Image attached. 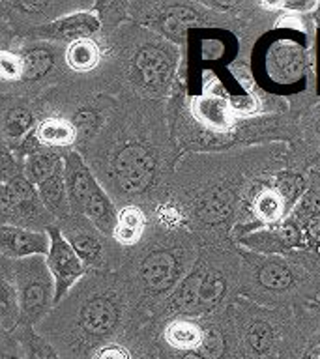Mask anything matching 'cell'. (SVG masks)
I'll return each instance as SVG.
<instances>
[{"label":"cell","instance_id":"obj_1","mask_svg":"<svg viewBox=\"0 0 320 359\" xmlns=\"http://www.w3.org/2000/svg\"><path fill=\"white\" fill-rule=\"evenodd\" d=\"M118 185L128 193H140L154 178V157L142 146H126L112 163Z\"/></svg>","mask_w":320,"mask_h":359},{"label":"cell","instance_id":"obj_2","mask_svg":"<svg viewBox=\"0 0 320 359\" xmlns=\"http://www.w3.org/2000/svg\"><path fill=\"white\" fill-rule=\"evenodd\" d=\"M49 234L51 251L47 255V268L55 277V299L58 302L69 290V286L84 273V266L75 249L62 238L58 230L51 229Z\"/></svg>","mask_w":320,"mask_h":359},{"label":"cell","instance_id":"obj_3","mask_svg":"<svg viewBox=\"0 0 320 359\" xmlns=\"http://www.w3.org/2000/svg\"><path fill=\"white\" fill-rule=\"evenodd\" d=\"M19 271V299L25 320H36L49 305V279L41 262L21 264Z\"/></svg>","mask_w":320,"mask_h":359},{"label":"cell","instance_id":"obj_4","mask_svg":"<svg viewBox=\"0 0 320 359\" xmlns=\"http://www.w3.org/2000/svg\"><path fill=\"white\" fill-rule=\"evenodd\" d=\"M66 189H67V201L72 210L79 213L86 212L90 201L94 198L95 193L100 191L95 180L92 178V174L86 168L81 157L77 154H69L66 161Z\"/></svg>","mask_w":320,"mask_h":359},{"label":"cell","instance_id":"obj_5","mask_svg":"<svg viewBox=\"0 0 320 359\" xmlns=\"http://www.w3.org/2000/svg\"><path fill=\"white\" fill-rule=\"evenodd\" d=\"M47 236L30 230L2 226V252L6 257L22 258L32 255H49L51 247Z\"/></svg>","mask_w":320,"mask_h":359},{"label":"cell","instance_id":"obj_6","mask_svg":"<svg viewBox=\"0 0 320 359\" xmlns=\"http://www.w3.org/2000/svg\"><path fill=\"white\" fill-rule=\"evenodd\" d=\"M303 50L296 43L281 41L275 43L272 49H268L266 55V66L268 72L272 69L274 77L279 79H296L303 72Z\"/></svg>","mask_w":320,"mask_h":359},{"label":"cell","instance_id":"obj_7","mask_svg":"<svg viewBox=\"0 0 320 359\" xmlns=\"http://www.w3.org/2000/svg\"><path fill=\"white\" fill-rule=\"evenodd\" d=\"M176 258L168 252H154L146 258L140 268V275L148 290L163 292L173 285L176 279Z\"/></svg>","mask_w":320,"mask_h":359},{"label":"cell","instance_id":"obj_8","mask_svg":"<svg viewBox=\"0 0 320 359\" xmlns=\"http://www.w3.org/2000/svg\"><path fill=\"white\" fill-rule=\"evenodd\" d=\"M116 307L107 297H95L90 303H86V307L83 309V314H81V325L92 337L109 335L112 327L116 325Z\"/></svg>","mask_w":320,"mask_h":359},{"label":"cell","instance_id":"obj_9","mask_svg":"<svg viewBox=\"0 0 320 359\" xmlns=\"http://www.w3.org/2000/svg\"><path fill=\"white\" fill-rule=\"evenodd\" d=\"M4 215L8 217L11 212L15 217L19 215H30L38 210V195L34 191V184L27 178H13L10 184L4 187Z\"/></svg>","mask_w":320,"mask_h":359},{"label":"cell","instance_id":"obj_10","mask_svg":"<svg viewBox=\"0 0 320 359\" xmlns=\"http://www.w3.org/2000/svg\"><path fill=\"white\" fill-rule=\"evenodd\" d=\"M135 69L139 72L145 84L161 86L171 73V62L161 50L142 49L139 55L135 56Z\"/></svg>","mask_w":320,"mask_h":359},{"label":"cell","instance_id":"obj_11","mask_svg":"<svg viewBox=\"0 0 320 359\" xmlns=\"http://www.w3.org/2000/svg\"><path fill=\"white\" fill-rule=\"evenodd\" d=\"M204 330L187 320H176L165 330V342L178 352H195L202 342Z\"/></svg>","mask_w":320,"mask_h":359},{"label":"cell","instance_id":"obj_12","mask_svg":"<svg viewBox=\"0 0 320 359\" xmlns=\"http://www.w3.org/2000/svg\"><path fill=\"white\" fill-rule=\"evenodd\" d=\"M95 30H98V21H95V17L88 15V13H79V15L67 17L64 21L55 22V25L47 30V34L60 39H73V41H79V39H86L84 36H88V34L95 32Z\"/></svg>","mask_w":320,"mask_h":359},{"label":"cell","instance_id":"obj_13","mask_svg":"<svg viewBox=\"0 0 320 359\" xmlns=\"http://www.w3.org/2000/svg\"><path fill=\"white\" fill-rule=\"evenodd\" d=\"M39 187V196L41 201L49 210L53 212L64 213L67 212L69 201H67V189H66V176L62 172V168L58 172H55L49 180H45L44 184L38 185Z\"/></svg>","mask_w":320,"mask_h":359},{"label":"cell","instance_id":"obj_14","mask_svg":"<svg viewBox=\"0 0 320 359\" xmlns=\"http://www.w3.org/2000/svg\"><path fill=\"white\" fill-rule=\"evenodd\" d=\"M202 279H204L202 271H196V273L189 275L184 280V285L178 288L176 296H174V307L189 314L201 313Z\"/></svg>","mask_w":320,"mask_h":359},{"label":"cell","instance_id":"obj_15","mask_svg":"<svg viewBox=\"0 0 320 359\" xmlns=\"http://www.w3.org/2000/svg\"><path fill=\"white\" fill-rule=\"evenodd\" d=\"M142 229H145V217L140 213L139 208L129 206L126 210H122V213L118 215L116 229H114V238H116L120 243H126V245H131L135 241H139L140 234H142Z\"/></svg>","mask_w":320,"mask_h":359},{"label":"cell","instance_id":"obj_16","mask_svg":"<svg viewBox=\"0 0 320 359\" xmlns=\"http://www.w3.org/2000/svg\"><path fill=\"white\" fill-rule=\"evenodd\" d=\"M38 139L47 146H67L75 140V128L69 122L49 118L39 126Z\"/></svg>","mask_w":320,"mask_h":359},{"label":"cell","instance_id":"obj_17","mask_svg":"<svg viewBox=\"0 0 320 359\" xmlns=\"http://www.w3.org/2000/svg\"><path fill=\"white\" fill-rule=\"evenodd\" d=\"M286 196L281 189H264L260 195L255 198V213L262 221H275L285 212Z\"/></svg>","mask_w":320,"mask_h":359},{"label":"cell","instance_id":"obj_18","mask_svg":"<svg viewBox=\"0 0 320 359\" xmlns=\"http://www.w3.org/2000/svg\"><path fill=\"white\" fill-rule=\"evenodd\" d=\"M100 53L94 41L90 39H79L73 41L67 49V64L77 72H88L98 64Z\"/></svg>","mask_w":320,"mask_h":359},{"label":"cell","instance_id":"obj_19","mask_svg":"<svg viewBox=\"0 0 320 359\" xmlns=\"http://www.w3.org/2000/svg\"><path fill=\"white\" fill-rule=\"evenodd\" d=\"M60 168V159L53 154H34L27 163V176L34 185H41Z\"/></svg>","mask_w":320,"mask_h":359},{"label":"cell","instance_id":"obj_20","mask_svg":"<svg viewBox=\"0 0 320 359\" xmlns=\"http://www.w3.org/2000/svg\"><path fill=\"white\" fill-rule=\"evenodd\" d=\"M246 339L249 348H251V352L257 353V355H266V353H269V350L274 348L275 342L274 331H272V327L268 324H264V322H255L247 330Z\"/></svg>","mask_w":320,"mask_h":359},{"label":"cell","instance_id":"obj_21","mask_svg":"<svg viewBox=\"0 0 320 359\" xmlns=\"http://www.w3.org/2000/svg\"><path fill=\"white\" fill-rule=\"evenodd\" d=\"M53 66V56L49 50L34 49L22 56V77L25 79H38L49 72Z\"/></svg>","mask_w":320,"mask_h":359},{"label":"cell","instance_id":"obj_22","mask_svg":"<svg viewBox=\"0 0 320 359\" xmlns=\"http://www.w3.org/2000/svg\"><path fill=\"white\" fill-rule=\"evenodd\" d=\"M225 294V279L215 271L204 273L201 288V313L213 307Z\"/></svg>","mask_w":320,"mask_h":359},{"label":"cell","instance_id":"obj_23","mask_svg":"<svg viewBox=\"0 0 320 359\" xmlns=\"http://www.w3.org/2000/svg\"><path fill=\"white\" fill-rule=\"evenodd\" d=\"M195 352H199L206 359H223L225 353H227V341H225L223 333L218 327L204 330L201 346Z\"/></svg>","mask_w":320,"mask_h":359},{"label":"cell","instance_id":"obj_24","mask_svg":"<svg viewBox=\"0 0 320 359\" xmlns=\"http://www.w3.org/2000/svg\"><path fill=\"white\" fill-rule=\"evenodd\" d=\"M258 279L264 286H268L272 290H283L292 283L291 271L283 266V264H268L260 269Z\"/></svg>","mask_w":320,"mask_h":359},{"label":"cell","instance_id":"obj_25","mask_svg":"<svg viewBox=\"0 0 320 359\" xmlns=\"http://www.w3.org/2000/svg\"><path fill=\"white\" fill-rule=\"evenodd\" d=\"M230 208V201L227 193H218V195H210L204 201L201 208V215L208 223H219L227 217Z\"/></svg>","mask_w":320,"mask_h":359},{"label":"cell","instance_id":"obj_26","mask_svg":"<svg viewBox=\"0 0 320 359\" xmlns=\"http://www.w3.org/2000/svg\"><path fill=\"white\" fill-rule=\"evenodd\" d=\"M72 247L75 249V252L79 255L81 260L84 262H95L101 255V247L98 243L95 238L88 234H77L75 238L72 240Z\"/></svg>","mask_w":320,"mask_h":359},{"label":"cell","instance_id":"obj_27","mask_svg":"<svg viewBox=\"0 0 320 359\" xmlns=\"http://www.w3.org/2000/svg\"><path fill=\"white\" fill-rule=\"evenodd\" d=\"M32 126V116L30 112H27L25 109H15L8 114V120H6V129L11 137H19L27 131L28 128Z\"/></svg>","mask_w":320,"mask_h":359},{"label":"cell","instance_id":"obj_28","mask_svg":"<svg viewBox=\"0 0 320 359\" xmlns=\"http://www.w3.org/2000/svg\"><path fill=\"white\" fill-rule=\"evenodd\" d=\"M274 243H279V247H294L300 243V230L294 223H285L277 232H274Z\"/></svg>","mask_w":320,"mask_h":359},{"label":"cell","instance_id":"obj_29","mask_svg":"<svg viewBox=\"0 0 320 359\" xmlns=\"http://www.w3.org/2000/svg\"><path fill=\"white\" fill-rule=\"evenodd\" d=\"M0 72L4 79H15L22 75V58H17L11 53L0 55Z\"/></svg>","mask_w":320,"mask_h":359},{"label":"cell","instance_id":"obj_30","mask_svg":"<svg viewBox=\"0 0 320 359\" xmlns=\"http://www.w3.org/2000/svg\"><path fill=\"white\" fill-rule=\"evenodd\" d=\"M90 359H135L128 348L122 344H107L95 350Z\"/></svg>","mask_w":320,"mask_h":359},{"label":"cell","instance_id":"obj_31","mask_svg":"<svg viewBox=\"0 0 320 359\" xmlns=\"http://www.w3.org/2000/svg\"><path fill=\"white\" fill-rule=\"evenodd\" d=\"M184 10H176L174 13H171V15H167V19H165V27L171 30V32H176L178 28H182L187 21H191L193 19V13L191 11H187L185 15H180Z\"/></svg>","mask_w":320,"mask_h":359},{"label":"cell","instance_id":"obj_32","mask_svg":"<svg viewBox=\"0 0 320 359\" xmlns=\"http://www.w3.org/2000/svg\"><path fill=\"white\" fill-rule=\"evenodd\" d=\"M79 129H83V131H90V129L94 128L95 123V114L90 111H83L77 114V120H75Z\"/></svg>","mask_w":320,"mask_h":359},{"label":"cell","instance_id":"obj_33","mask_svg":"<svg viewBox=\"0 0 320 359\" xmlns=\"http://www.w3.org/2000/svg\"><path fill=\"white\" fill-rule=\"evenodd\" d=\"M303 208L305 212L311 213V215H319L320 213V196L319 195H309L303 202Z\"/></svg>","mask_w":320,"mask_h":359},{"label":"cell","instance_id":"obj_34","mask_svg":"<svg viewBox=\"0 0 320 359\" xmlns=\"http://www.w3.org/2000/svg\"><path fill=\"white\" fill-rule=\"evenodd\" d=\"M302 359H320V342H316L313 346H309V350L303 353Z\"/></svg>","mask_w":320,"mask_h":359},{"label":"cell","instance_id":"obj_35","mask_svg":"<svg viewBox=\"0 0 320 359\" xmlns=\"http://www.w3.org/2000/svg\"><path fill=\"white\" fill-rule=\"evenodd\" d=\"M180 359H206L204 355H201L199 352H182Z\"/></svg>","mask_w":320,"mask_h":359}]
</instances>
